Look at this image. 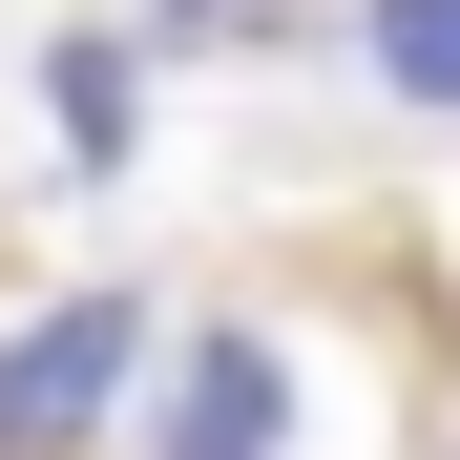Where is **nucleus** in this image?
<instances>
[{
    "label": "nucleus",
    "instance_id": "obj_2",
    "mask_svg": "<svg viewBox=\"0 0 460 460\" xmlns=\"http://www.w3.org/2000/svg\"><path fill=\"white\" fill-rule=\"evenodd\" d=\"M272 439H293L272 335H189V376H168V460H272Z\"/></svg>",
    "mask_w": 460,
    "mask_h": 460
},
{
    "label": "nucleus",
    "instance_id": "obj_3",
    "mask_svg": "<svg viewBox=\"0 0 460 460\" xmlns=\"http://www.w3.org/2000/svg\"><path fill=\"white\" fill-rule=\"evenodd\" d=\"M376 84H398V105H460V0H376Z\"/></svg>",
    "mask_w": 460,
    "mask_h": 460
},
{
    "label": "nucleus",
    "instance_id": "obj_1",
    "mask_svg": "<svg viewBox=\"0 0 460 460\" xmlns=\"http://www.w3.org/2000/svg\"><path fill=\"white\" fill-rule=\"evenodd\" d=\"M126 356H146V314H126V293L22 314V335H0V460H84V439H105V398H126Z\"/></svg>",
    "mask_w": 460,
    "mask_h": 460
}]
</instances>
